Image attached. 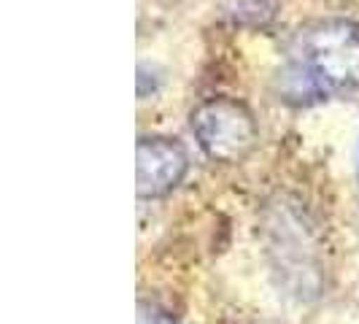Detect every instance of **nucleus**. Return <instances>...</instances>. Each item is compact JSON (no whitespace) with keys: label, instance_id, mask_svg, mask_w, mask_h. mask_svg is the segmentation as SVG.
<instances>
[{"label":"nucleus","instance_id":"1","mask_svg":"<svg viewBox=\"0 0 359 324\" xmlns=\"http://www.w3.org/2000/svg\"><path fill=\"white\" fill-rule=\"evenodd\" d=\"M359 87V25L322 19L303 27L292 41V60L281 76L287 100H316L327 92Z\"/></svg>","mask_w":359,"mask_h":324},{"label":"nucleus","instance_id":"2","mask_svg":"<svg viewBox=\"0 0 359 324\" xmlns=\"http://www.w3.org/2000/svg\"><path fill=\"white\" fill-rule=\"evenodd\" d=\"M259 233L278 287L300 303H311L324 292V265L313 224L300 203L278 195L265 203Z\"/></svg>","mask_w":359,"mask_h":324},{"label":"nucleus","instance_id":"3","mask_svg":"<svg viewBox=\"0 0 359 324\" xmlns=\"http://www.w3.org/2000/svg\"><path fill=\"white\" fill-rule=\"evenodd\" d=\"M189 125L205 157L224 162V165L246 160L259 141V130H257L252 108L235 97L203 100L192 111Z\"/></svg>","mask_w":359,"mask_h":324},{"label":"nucleus","instance_id":"4","mask_svg":"<svg viewBox=\"0 0 359 324\" xmlns=\"http://www.w3.org/2000/svg\"><path fill=\"white\" fill-rule=\"evenodd\" d=\"M189 170V154L176 138L144 135L135 149V189L141 200L162 198L179 187Z\"/></svg>","mask_w":359,"mask_h":324},{"label":"nucleus","instance_id":"5","mask_svg":"<svg viewBox=\"0 0 359 324\" xmlns=\"http://www.w3.org/2000/svg\"><path fill=\"white\" fill-rule=\"evenodd\" d=\"M138 324H181L176 316H170L165 308L154 303H141L138 306Z\"/></svg>","mask_w":359,"mask_h":324}]
</instances>
